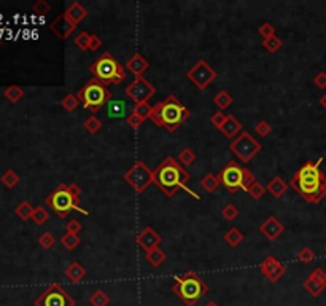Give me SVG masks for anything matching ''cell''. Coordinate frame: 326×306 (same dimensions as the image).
Instances as JSON below:
<instances>
[{
  "label": "cell",
  "instance_id": "1",
  "mask_svg": "<svg viewBox=\"0 0 326 306\" xmlns=\"http://www.w3.org/2000/svg\"><path fill=\"white\" fill-rule=\"evenodd\" d=\"M323 163V158H318L317 161L304 163L290 182L301 198H304L310 204H318L321 199L326 198V176L320 169Z\"/></svg>",
  "mask_w": 326,
  "mask_h": 306
},
{
  "label": "cell",
  "instance_id": "2",
  "mask_svg": "<svg viewBox=\"0 0 326 306\" xmlns=\"http://www.w3.org/2000/svg\"><path fill=\"white\" fill-rule=\"evenodd\" d=\"M153 177L158 188L167 198H172L179 190H183L189 193L192 198L199 199V195L192 192L189 187H186V183L191 180V176L183 169V166H180V163L173 156H167L164 158V161L159 163V166L153 171Z\"/></svg>",
  "mask_w": 326,
  "mask_h": 306
},
{
  "label": "cell",
  "instance_id": "3",
  "mask_svg": "<svg viewBox=\"0 0 326 306\" xmlns=\"http://www.w3.org/2000/svg\"><path fill=\"white\" fill-rule=\"evenodd\" d=\"M189 115L191 112L183 102L177 96L170 94L162 102L153 106L150 120L156 126L164 128L167 133H175L189 118Z\"/></svg>",
  "mask_w": 326,
  "mask_h": 306
},
{
  "label": "cell",
  "instance_id": "4",
  "mask_svg": "<svg viewBox=\"0 0 326 306\" xmlns=\"http://www.w3.org/2000/svg\"><path fill=\"white\" fill-rule=\"evenodd\" d=\"M80 195H81V188L77 183H70V185L61 183L50 193L45 202L56 212V215L61 218L69 217L72 211H78L83 215H90V212L81 208Z\"/></svg>",
  "mask_w": 326,
  "mask_h": 306
},
{
  "label": "cell",
  "instance_id": "5",
  "mask_svg": "<svg viewBox=\"0 0 326 306\" xmlns=\"http://www.w3.org/2000/svg\"><path fill=\"white\" fill-rule=\"evenodd\" d=\"M173 281L172 292L185 303V306H194L204 295L209 294V285L194 271L175 276Z\"/></svg>",
  "mask_w": 326,
  "mask_h": 306
},
{
  "label": "cell",
  "instance_id": "6",
  "mask_svg": "<svg viewBox=\"0 0 326 306\" xmlns=\"http://www.w3.org/2000/svg\"><path fill=\"white\" fill-rule=\"evenodd\" d=\"M93 78H96L97 81H100L102 85H120L124 81L126 78V70L124 66L113 57V54H110L108 51L102 53L100 57L91 64L90 67Z\"/></svg>",
  "mask_w": 326,
  "mask_h": 306
},
{
  "label": "cell",
  "instance_id": "7",
  "mask_svg": "<svg viewBox=\"0 0 326 306\" xmlns=\"http://www.w3.org/2000/svg\"><path fill=\"white\" fill-rule=\"evenodd\" d=\"M220 185H223L226 190L234 195L237 192H247L251 183H255L256 179L247 168L241 166L237 161H229L218 174Z\"/></svg>",
  "mask_w": 326,
  "mask_h": 306
},
{
  "label": "cell",
  "instance_id": "8",
  "mask_svg": "<svg viewBox=\"0 0 326 306\" xmlns=\"http://www.w3.org/2000/svg\"><path fill=\"white\" fill-rule=\"evenodd\" d=\"M77 97L84 109L96 113L112 100V91L107 90V86L102 85L100 81H97L96 78H91L78 91Z\"/></svg>",
  "mask_w": 326,
  "mask_h": 306
},
{
  "label": "cell",
  "instance_id": "9",
  "mask_svg": "<svg viewBox=\"0 0 326 306\" xmlns=\"http://www.w3.org/2000/svg\"><path fill=\"white\" fill-rule=\"evenodd\" d=\"M123 179L132 187V190H134L137 195L143 193L148 187H150L151 183H155L153 171L148 168L143 161H137L124 174Z\"/></svg>",
  "mask_w": 326,
  "mask_h": 306
},
{
  "label": "cell",
  "instance_id": "10",
  "mask_svg": "<svg viewBox=\"0 0 326 306\" xmlns=\"http://www.w3.org/2000/svg\"><path fill=\"white\" fill-rule=\"evenodd\" d=\"M229 150L239 158L242 163H248L251 158L261 152V144L250 133L244 131V133H241L239 137H235L231 142Z\"/></svg>",
  "mask_w": 326,
  "mask_h": 306
},
{
  "label": "cell",
  "instance_id": "11",
  "mask_svg": "<svg viewBox=\"0 0 326 306\" xmlns=\"http://www.w3.org/2000/svg\"><path fill=\"white\" fill-rule=\"evenodd\" d=\"M75 304L77 301L59 284H51L48 289L43 290L41 295L35 300V306H75Z\"/></svg>",
  "mask_w": 326,
  "mask_h": 306
},
{
  "label": "cell",
  "instance_id": "12",
  "mask_svg": "<svg viewBox=\"0 0 326 306\" xmlns=\"http://www.w3.org/2000/svg\"><path fill=\"white\" fill-rule=\"evenodd\" d=\"M186 77L189 78V81H192V85H194L198 90L202 91L216 78V72L215 69H212L207 64V61L201 59L186 72Z\"/></svg>",
  "mask_w": 326,
  "mask_h": 306
},
{
  "label": "cell",
  "instance_id": "13",
  "mask_svg": "<svg viewBox=\"0 0 326 306\" xmlns=\"http://www.w3.org/2000/svg\"><path fill=\"white\" fill-rule=\"evenodd\" d=\"M155 94H156V88L145 77L134 78L126 88V96L134 100V104H142V102H146Z\"/></svg>",
  "mask_w": 326,
  "mask_h": 306
},
{
  "label": "cell",
  "instance_id": "14",
  "mask_svg": "<svg viewBox=\"0 0 326 306\" xmlns=\"http://www.w3.org/2000/svg\"><path fill=\"white\" fill-rule=\"evenodd\" d=\"M259 270H261V273H263L264 278L268 279L269 282H272V284L284 278V274H285V271H287L285 265L281 263V261H278L275 257H272V255L266 257V258L261 261Z\"/></svg>",
  "mask_w": 326,
  "mask_h": 306
},
{
  "label": "cell",
  "instance_id": "15",
  "mask_svg": "<svg viewBox=\"0 0 326 306\" xmlns=\"http://www.w3.org/2000/svg\"><path fill=\"white\" fill-rule=\"evenodd\" d=\"M302 285L307 290V294H310L314 298L320 297L323 294V290L326 289V273L321 268H315L304 281Z\"/></svg>",
  "mask_w": 326,
  "mask_h": 306
},
{
  "label": "cell",
  "instance_id": "16",
  "mask_svg": "<svg viewBox=\"0 0 326 306\" xmlns=\"http://www.w3.org/2000/svg\"><path fill=\"white\" fill-rule=\"evenodd\" d=\"M75 29H77V26L73 24L72 21H69L64 13L57 14V16L50 23V31H51L56 37L61 38V40L69 38V37L73 34V31H75Z\"/></svg>",
  "mask_w": 326,
  "mask_h": 306
},
{
  "label": "cell",
  "instance_id": "17",
  "mask_svg": "<svg viewBox=\"0 0 326 306\" xmlns=\"http://www.w3.org/2000/svg\"><path fill=\"white\" fill-rule=\"evenodd\" d=\"M259 231H261V235L266 239H268V241H275V239H278V236L284 235L285 227H284V223H281L280 220H277L274 215H271V217L266 218V222L261 223Z\"/></svg>",
  "mask_w": 326,
  "mask_h": 306
},
{
  "label": "cell",
  "instance_id": "18",
  "mask_svg": "<svg viewBox=\"0 0 326 306\" xmlns=\"http://www.w3.org/2000/svg\"><path fill=\"white\" fill-rule=\"evenodd\" d=\"M161 236L158 235V233L151 228V227H145L139 235L136 238V242L142 247V249L145 252L151 251V249H156V247H159L161 244Z\"/></svg>",
  "mask_w": 326,
  "mask_h": 306
},
{
  "label": "cell",
  "instance_id": "19",
  "mask_svg": "<svg viewBox=\"0 0 326 306\" xmlns=\"http://www.w3.org/2000/svg\"><path fill=\"white\" fill-rule=\"evenodd\" d=\"M148 67H150V64H148V61L145 59V57L140 53H134V54L129 57V61L126 63V69L129 72H132V75H134L136 78L143 77V72Z\"/></svg>",
  "mask_w": 326,
  "mask_h": 306
},
{
  "label": "cell",
  "instance_id": "20",
  "mask_svg": "<svg viewBox=\"0 0 326 306\" xmlns=\"http://www.w3.org/2000/svg\"><path fill=\"white\" fill-rule=\"evenodd\" d=\"M107 115H108V118L112 120H127V106H126V102L124 100H120V99H116V100H110L108 104H107Z\"/></svg>",
  "mask_w": 326,
  "mask_h": 306
},
{
  "label": "cell",
  "instance_id": "21",
  "mask_svg": "<svg viewBox=\"0 0 326 306\" xmlns=\"http://www.w3.org/2000/svg\"><path fill=\"white\" fill-rule=\"evenodd\" d=\"M66 16L69 21H72L75 26H78L86 16H88V10L80 4V2H72L69 5V8L66 10Z\"/></svg>",
  "mask_w": 326,
  "mask_h": 306
},
{
  "label": "cell",
  "instance_id": "22",
  "mask_svg": "<svg viewBox=\"0 0 326 306\" xmlns=\"http://www.w3.org/2000/svg\"><path fill=\"white\" fill-rule=\"evenodd\" d=\"M241 129H242V125H241V121H237V118L234 115H229L228 120L225 121V125L220 128V131L223 133V136L228 137V139H234L237 134L241 133Z\"/></svg>",
  "mask_w": 326,
  "mask_h": 306
},
{
  "label": "cell",
  "instance_id": "23",
  "mask_svg": "<svg viewBox=\"0 0 326 306\" xmlns=\"http://www.w3.org/2000/svg\"><path fill=\"white\" fill-rule=\"evenodd\" d=\"M64 274L72 282H80L86 276V268L80 263V261H72V263L66 268Z\"/></svg>",
  "mask_w": 326,
  "mask_h": 306
},
{
  "label": "cell",
  "instance_id": "24",
  "mask_svg": "<svg viewBox=\"0 0 326 306\" xmlns=\"http://www.w3.org/2000/svg\"><path fill=\"white\" fill-rule=\"evenodd\" d=\"M266 190H268L274 198H281V196L287 193V190H288V183L284 179H281V177H274L268 183V187H266Z\"/></svg>",
  "mask_w": 326,
  "mask_h": 306
},
{
  "label": "cell",
  "instance_id": "25",
  "mask_svg": "<svg viewBox=\"0 0 326 306\" xmlns=\"http://www.w3.org/2000/svg\"><path fill=\"white\" fill-rule=\"evenodd\" d=\"M232 102H234V99H232V96H231L228 91H220V93H216L215 97H213V104H215L221 112L226 110L228 107H231Z\"/></svg>",
  "mask_w": 326,
  "mask_h": 306
},
{
  "label": "cell",
  "instance_id": "26",
  "mask_svg": "<svg viewBox=\"0 0 326 306\" xmlns=\"http://www.w3.org/2000/svg\"><path fill=\"white\" fill-rule=\"evenodd\" d=\"M218 185H220V180H218V177L215 176V174H205V176L202 177V180H201L202 190L207 192V193H213L218 188Z\"/></svg>",
  "mask_w": 326,
  "mask_h": 306
},
{
  "label": "cell",
  "instance_id": "27",
  "mask_svg": "<svg viewBox=\"0 0 326 306\" xmlns=\"http://www.w3.org/2000/svg\"><path fill=\"white\" fill-rule=\"evenodd\" d=\"M166 258H167L166 252L161 251L159 247H156V249H151V251L146 252V260H148V263H150L151 267H159Z\"/></svg>",
  "mask_w": 326,
  "mask_h": 306
},
{
  "label": "cell",
  "instance_id": "28",
  "mask_svg": "<svg viewBox=\"0 0 326 306\" xmlns=\"http://www.w3.org/2000/svg\"><path fill=\"white\" fill-rule=\"evenodd\" d=\"M34 209L35 208H32V204L29 202V201H23V202H19L18 204V208L14 209V214H16L21 220H29V218H32V214H34Z\"/></svg>",
  "mask_w": 326,
  "mask_h": 306
},
{
  "label": "cell",
  "instance_id": "29",
  "mask_svg": "<svg viewBox=\"0 0 326 306\" xmlns=\"http://www.w3.org/2000/svg\"><path fill=\"white\" fill-rule=\"evenodd\" d=\"M225 241L231 246V247H237L242 241H244V233L239 228H231L226 235H225Z\"/></svg>",
  "mask_w": 326,
  "mask_h": 306
},
{
  "label": "cell",
  "instance_id": "30",
  "mask_svg": "<svg viewBox=\"0 0 326 306\" xmlns=\"http://www.w3.org/2000/svg\"><path fill=\"white\" fill-rule=\"evenodd\" d=\"M81 239L78 235H73V233H66V235L61 238V244L62 247H66L67 251H73V249H77V247L80 246Z\"/></svg>",
  "mask_w": 326,
  "mask_h": 306
},
{
  "label": "cell",
  "instance_id": "31",
  "mask_svg": "<svg viewBox=\"0 0 326 306\" xmlns=\"http://www.w3.org/2000/svg\"><path fill=\"white\" fill-rule=\"evenodd\" d=\"M281 45H284V42H281V38L278 35H272L269 38L263 40V48L269 53H277L281 48Z\"/></svg>",
  "mask_w": 326,
  "mask_h": 306
},
{
  "label": "cell",
  "instance_id": "32",
  "mask_svg": "<svg viewBox=\"0 0 326 306\" xmlns=\"http://www.w3.org/2000/svg\"><path fill=\"white\" fill-rule=\"evenodd\" d=\"M24 96V90L21 88V86H18V85H10L8 88L5 90V97L10 100V102H18V100H21V97Z\"/></svg>",
  "mask_w": 326,
  "mask_h": 306
},
{
  "label": "cell",
  "instance_id": "33",
  "mask_svg": "<svg viewBox=\"0 0 326 306\" xmlns=\"http://www.w3.org/2000/svg\"><path fill=\"white\" fill-rule=\"evenodd\" d=\"M151 106L148 104V102H142V104H134V109H132V112H134L140 120H148L151 116Z\"/></svg>",
  "mask_w": 326,
  "mask_h": 306
},
{
  "label": "cell",
  "instance_id": "34",
  "mask_svg": "<svg viewBox=\"0 0 326 306\" xmlns=\"http://www.w3.org/2000/svg\"><path fill=\"white\" fill-rule=\"evenodd\" d=\"M90 42H91V34L88 31H81L75 38H73V43H75V47H78L83 51L90 50Z\"/></svg>",
  "mask_w": 326,
  "mask_h": 306
},
{
  "label": "cell",
  "instance_id": "35",
  "mask_svg": "<svg viewBox=\"0 0 326 306\" xmlns=\"http://www.w3.org/2000/svg\"><path fill=\"white\" fill-rule=\"evenodd\" d=\"M0 180H2V183L7 188H14V187L19 183V176L13 169H8V171L4 172V176L0 177Z\"/></svg>",
  "mask_w": 326,
  "mask_h": 306
},
{
  "label": "cell",
  "instance_id": "36",
  "mask_svg": "<svg viewBox=\"0 0 326 306\" xmlns=\"http://www.w3.org/2000/svg\"><path fill=\"white\" fill-rule=\"evenodd\" d=\"M90 303H91V306H108L110 297L103 292V290H96V292L90 297Z\"/></svg>",
  "mask_w": 326,
  "mask_h": 306
},
{
  "label": "cell",
  "instance_id": "37",
  "mask_svg": "<svg viewBox=\"0 0 326 306\" xmlns=\"http://www.w3.org/2000/svg\"><path fill=\"white\" fill-rule=\"evenodd\" d=\"M196 161V153L192 152L191 149H183L179 153V163L183 166H191L192 163Z\"/></svg>",
  "mask_w": 326,
  "mask_h": 306
},
{
  "label": "cell",
  "instance_id": "38",
  "mask_svg": "<svg viewBox=\"0 0 326 306\" xmlns=\"http://www.w3.org/2000/svg\"><path fill=\"white\" fill-rule=\"evenodd\" d=\"M50 218V214H48V211L43 208V206H38V208H35L34 209V214H32V220L37 223V225H43L47 220Z\"/></svg>",
  "mask_w": 326,
  "mask_h": 306
},
{
  "label": "cell",
  "instance_id": "39",
  "mask_svg": "<svg viewBox=\"0 0 326 306\" xmlns=\"http://www.w3.org/2000/svg\"><path fill=\"white\" fill-rule=\"evenodd\" d=\"M61 106H62V109H66L67 112H73V110H75V109L80 106V100H78V97H77L75 94H67V96L62 99Z\"/></svg>",
  "mask_w": 326,
  "mask_h": 306
},
{
  "label": "cell",
  "instance_id": "40",
  "mask_svg": "<svg viewBox=\"0 0 326 306\" xmlns=\"http://www.w3.org/2000/svg\"><path fill=\"white\" fill-rule=\"evenodd\" d=\"M84 129L88 131V133H90V134H96L97 133V131L102 128V121L97 118V116H90V118H88L86 121H84Z\"/></svg>",
  "mask_w": 326,
  "mask_h": 306
},
{
  "label": "cell",
  "instance_id": "41",
  "mask_svg": "<svg viewBox=\"0 0 326 306\" xmlns=\"http://www.w3.org/2000/svg\"><path fill=\"white\" fill-rule=\"evenodd\" d=\"M221 215H223L225 220L232 222L239 217V209H237L234 204H226V206L223 208V211H221Z\"/></svg>",
  "mask_w": 326,
  "mask_h": 306
},
{
  "label": "cell",
  "instance_id": "42",
  "mask_svg": "<svg viewBox=\"0 0 326 306\" xmlns=\"http://www.w3.org/2000/svg\"><path fill=\"white\" fill-rule=\"evenodd\" d=\"M247 193H248L251 198H253V199H261L263 195L266 193V188H264L259 182H255V183L250 185V188L247 190Z\"/></svg>",
  "mask_w": 326,
  "mask_h": 306
},
{
  "label": "cell",
  "instance_id": "43",
  "mask_svg": "<svg viewBox=\"0 0 326 306\" xmlns=\"http://www.w3.org/2000/svg\"><path fill=\"white\" fill-rule=\"evenodd\" d=\"M32 11L40 14V16H45V14H48L51 11V5L48 2H45V0H37V2L32 5Z\"/></svg>",
  "mask_w": 326,
  "mask_h": 306
},
{
  "label": "cell",
  "instance_id": "44",
  "mask_svg": "<svg viewBox=\"0 0 326 306\" xmlns=\"http://www.w3.org/2000/svg\"><path fill=\"white\" fill-rule=\"evenodd\" d=\"M38 242H40V246L43 247V249H47V251H50L51 247L56 244V238L51 235V233H43V235L38 238Z\"/></svg>",
  "mask_w": 326,
  "mask_h": 306
},
{
  "label": "cell",
  "instance_id": "45",
  "mask_svg": "<svg viewBox=\"0 0 326 306\" xmlns=\"http://www.w3.org/2000/svg\"><path fill=\"white\" fill-rule=\"evenodd\" d=\"M228 116H229L228 113H225V112H221V110H220V112H215V113H213V115L210 116V123H212V125H213L215 128H218V129H220L221 126H223V125H225V121L228 120Z\"/></svg>",
  "mask_w": 326,
  "mask_h": 306
},
{
  "label": "cell",
  "instance_id": "46",
  "mask_svg": "<svg viewBox=\"0 0 326 306\" xmlns=\"http://www.w3.org/2000/svg\"><path fill=\"white\" fill-rule=\"evenodd\" d=\"M255 131H256V134H258L259 137H268V136L271 134L272 128H271V125H269L268 121L261 120V121H258V123H256Z\"/></svg>",
  "mask_w": 326,
  "mask_h": 306
},
{
  "label": "cell",
  "instance_id": "47",
  "mask_svg": "<svg viewBox=\"0 0 326 306\" xmlns=\"http://www.w3.org/2000/svg\"><path fill=\"white\" fill-rule=\"evenodd\" d=\"M258 32H259V35L263 37V40H266V38H269V37L275 35V27H274L271 23H263V24L259 26V29H258Z\"/></svg>",
  "mask_w": 326,
  "mask_h": 306
},
{
  "label": "cell",
  "instance_id": "48",
  "mask_svg": "<svg viewBox=\"0 0 326 306\" xmlns=\"http://www.w3.org/2000/svg\"><path fill=\"white\" fill-rule=\"evenodd\" d=\"M298 258L302 261V263H310V261H314L315 260V252L310 249V247H304V249H301L299 251V254H298Z\"/></svg>",
  "mask_w": 326,
  "mask_h": 306
},
{
  "label": "cell",
  "instance_id": "49",
  "mask_svg": "<svg viewBox=\"0 0 326 306\" xmlns=\"http://www.w3.org/2000/svg\"><path fill=\"white\" fill-rule=\"evenodd\" d=\"M66 230H67V233H73V235H78V233L83 230V225H81L78 220H75V218H73V220H69V222H67Z\"/></svg>",
  "mask_w": 326,
  "mask_h": 306
},
{
  "label": "cell",
  "instance_id": "50",
  "mask_svg": "<svg viewBox=\"0 0 326 306\" xmlns=\"http://www.w3.org/2000/svg\"><path fill=\"white\" fill-rule=\"evenodd\" d=\"M126 121H127V125H129L132 129H139V128L143 125V120H140L134 112H131V113H129V116H127V120H126Z\"/></svg>",
  "mask_w": 326,
  "mask_h": 306
},
{
  "label": "cell",
  "instance_id": "51",
  "mask_svg": "<svg viewBox=\"0 0 326 306\" xmlns=\"http://www.w3.org/2000/svg\"><path fill=\"white\" fill-rule=\"evenodd\" d=\"M314 83H315V86L317 88H320V90H324L326 88V72H318V74L315 75V78H314Z\"/></svg>",
  "mask_w": 326,
  "mask_h": 306
},
{
  "label": "cell",
  "instance_id": "52",
  "mask_svg": "<svg viewBox=\"0 0 326 306\" xmlns=\"http://www.w3.org/2000/svg\"><path fill=\"white\" fill-rule=\"evenodd\" d=\"M102 47V40L97 37V35H94V34H91V42H90V50L91 51H96V50H99Z\"/></svg>",
  "mask_w": 326,
  "mask_h": 306
},
{
  "label": "cell",
  "instance_id": "53",
  "mask_svg": "<svg viewBox=\"0 0 326 306\" xmlns=\"http://www.w3.org/2000/svg\"><path fill=\"white\" fill-rule=\"evenodd\" d=\"M320 106L326 110V94H323V96L320 97Z\"/></svg>",
  "mask_w": 326,
  "mask_h": 306
},
{
  "label": "cell",
  "instance_id": "54",
  "mask_svg": "<svg viewBox=\"0 0 326 306\" xmlns=\"http://www.w3.org/2000/svg\"><path fill=\"white\" fill-rule=\"evenodd\" d=\"M205 306H218L215 301H209V303H205Z\"/></svg>",
  "mask_w": 326,
  "mask_h": 306
},
{
  "label": "cell",
  "instance_id": "55",
  "mask_svg": "<svg viewBox=\"0 0 326 306\" xmlns=\"http://www.w3.org/2000/svg\"><path fill=\"white\" fill-rule=\"evenodd\" d=\"M0 45H2V38H0Z\"/></svg>",
  "mask_w": 326,
  "mask_h": 306
},
{
  "label": "cell",
  "instance_id": "56",
  "mask_svg": "<svg viewBox=\"0 0 326 306\" xmlns=\"http://www.w3.org/2000/svg\"><path fill=\"white\" fill-rule=\"evenodd\" d=\"M324 252H326V246H324Z\"/></svg>",
  "mask_w": 326,
  "mask_h": 306
},
{
  "label": "cell",
  "instance_id": "57",
  "mask_svg": "<svg viewBox=\"0 0 326 306\" xmlns=\"http://www.w3.org/2000/svg\"><path fill=\"white\" fill-rule=\"evenodd\" d=\"M324 16H326V13H324Z\"/></svg>",
  "mask_w": 326,
  "mask_h": 306
}]
</instances>
